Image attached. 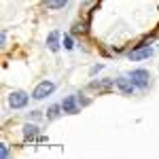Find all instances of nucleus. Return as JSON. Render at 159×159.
I'll use <instances>...</instances> for the list:
<instances>
[{
    "label": "nucleus",
    "instance_id": "1",
    "mask_svg": "<svg viewBox=\"0 0 159 159\" xmlns=\"http://www.w3.org/2000/svg\"><path fill=\"white\" fill-rule=\"evenodd\" d=\"M127 76L132 79V83H134L138 89H147L148 83H151V74H148V70H144V68H136V70H132Z\"/></svg>",
    "mask_w": 159,
    "mask_h": 159
},
{
    "label": "nucleus",
    "instance_id": "2",
    "mask_svg": "<svg viewBox=\"0 0 159 159\" xmlns=\"http://www.w3.org/2000/svg\"><path fill=\"white\" fill-rule=\"evenodd\" d=\"M28 100H30V96H28L25 91L15 89V91H11V93H9V106H11V108H15V110L25 108V106H28Z\"/></svg>",
    "mask_w": 159,
    "mask_h": 159
},
{
    "label": "nucleus",
    "instance_id": "3",
    "mask_svg": "<svg viewBox=\"0 0 159 159\" xmlns=\"http://www.w3.org/2000/svg\"><path fill=\"white\" fill-rule=\"evenodd\" d=\"M155 55V49L153 47H148V45H142V47H136L127 53V60L129 61H140V60H148V57H153Z\"/></svg>",
    "mask_w": 159,
    "mask_h": 159
},
{
    "label": "nucleus",
    "instance_id": "4",
    "mask_svg": "<svg viewBox=\"0 0 159 159\" xmlns=\"http://www.w3.org/2000/svg\"><path fill=\"white\" fill-rule=\"evenodd\" d=\"M53 89H55V83H53V81H43V83H38V85L34 87L32 98L34 100H45L47 96L53 93Z\"/></svg>",
    "mask_w": 159,
    "mask_h": 159
},
{
    "label": "nucleus",
    "instance_id": "5",
    "mask_svg": "<svg viewBox=\"0 0 159 159\" xmlns=\"http://www.w3.org/2000/svg\"><path fill=\"white\" fill-rule=\"evenodd\" d=\"M115 87L121 91L123 96H134L136 89H138V87L132 83V79H129V76H117V79H115Z\"/></svg>",
    "mask_w": 159,
    "mask_h": 159
},
{
    "label": "nucleus",
    "instance_id": "6",
    "mask_svg": "<svg viewBox=\"0 0 159 159\" xmlns=\"http://www.w3.org/2000/svg\"><path fill=\"white\" fill-rule=\"evenodd\" d=\"M61 110L66 112V115H76V112H81V102L76 96H66L64 102H61Z\"/></svg>",
    "mask_w": 159,
    "mask_h": 159
},
{
    "label": "nucleus",
    "instance_id": "7",
    "mask_svg": "<svg viewBox=\"0 0 159 159\" xmlns=\"http://www.w3.org/2000/svg\"><path fill=\"white\" fill-rule=\"evenodd\" d=\"M47 49L53 51V53L60 51V32H57V30L49 32V36H47Z\"/></svg>",
    "mask_w": 159,
    "mask_h": 159
},
{
    "label": "nucleus",
    "instance_id": "8",
    "mask_svg": "<svg viewBox=\"0 0 159 159\" xmlns=\"http://www.w3.org/2000/svg\"><path fill=\"white\" fill-rule=\"evenodd\" d=\"M38 125H34V123H25L24 125V138H25V142L28 140H36L38 138Z\"/></svg>",
    "mask_w": 159,
    "mask_h": 159
},
{
    "label": "nucleus",
    "instance_id": "9",
    "mask_svg": "<svg viewBox=\"0 0 159 159\" xmlns=\"http://www.w3.org/2000/svg\"><path fill=\"white\" fill-rule=\"evenodd\" d=\"M112 85H115V79H104V81H91V83H89L91 89H98V91H106V89H110Z\"/></svg>",
    "mask_w": 159,
    "mask_h": 159
},
{
    "label": "nucleus",
    "instance_id": "10",
    "mask_svg": "<svg viewBox=\"0 0 159 159\" xmlns=\"http://www.w3.org/2000/svg\"><path fill=\"white\" fill-rule=\"evenodd\" d=\"M61 112H64V110H61V104H53V106L47 108V119L53 121V119H57V117H60Z\"/></svg>",
    "mask_w": 159,
    "mask_h": 159
},
{
    "label": "nucleus",
    "instance_id": "11",
    "mask_svg": "<svg viewBox=\"0 0 159 159\" xmlns=\"http://www.w3.org/2000/svg\"><path fill=\"white\" fill-rule=\"evenodd\" d=\"M68 4V0H45V7L51 9V11H57V9H64Z\"/></svg>",
    "mask_w": 159,
    "mask_h": 159
},
{
    "label": "nucleus",
    "instance_id": "12",
    "mask_svg": "<svg viewBox=\"0 0 159 159\" xmlns=\"http://www.w3.org/2000/svg\"><path fill=\"white\" fill-rule=\"evenodd\" d=\"M64 49H68V51L74 49V40H72L70 34H64Z\"/></svg>",
    "mask_w": 159,
    "mask_h": 159
},
{
    "label": "nucleus",
    "instance_id": "13",
    "mask_svg": "<svg viewBox=\"0 0 159 159\" xmlns=\"http://www.w3.org/2000/svg\"><path fill=\"white\" fill-rule=\"evenodd\" d=\"M85 24H74L72 25V34H85Z\"/></svg>",
    "mask_w": 159,
    "mask_h": 159
},
{
    "label": "nucleus",
    "instance_id": "14",
    "mask_svg": "<svg viewBox=\"0 0 159 159\" xmlns=\"http://www.w3.org/2000/svg\"><path fill=\"white\" fill-rule=\"evenodd\" d=\"M0 155H2V157H9V153H11V151H9V147H7V144H4V142H2V144H0Z\"/></svg>",
    "mask_w": 159,
    "mask_h": 159
},
{
    "label": "nucleus",
    "instance_id": "15",
    "mask_svg": "<svg viewBox=\"0 0 159 159\" xmlns=\"http://www.w3.org/2000/svg\"><path fill=\"white\" fill-rule=\"evenodd\" d=\"M30 117H32V119H40L43 115H40V110H32V112L28 115V119H30Z\"/></svg>",
    "mask_w": 159,
    "mask_h": 159
},
{
    "label": "nucleus",
    "instance_id": "16",
    "mask_svg": "<svg viewBox=\"0 0 159 159\" xmlns=\"http://www.w3.org/2000/svg\"><path fill=\"white\" fill-rule=\"evenodd\" d=\"M102 68H104L102 64H96V66H91V70H89V72H91V74H96L98 70H102Z\"/></svg>",
    "mask_w": 159,
    "mask_h": 159
}]
</instances>
